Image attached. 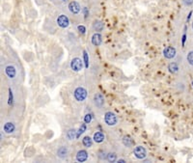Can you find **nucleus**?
I'll use <instances>...</instances> for the list:
<instances>
[{"label": "nucleus", "instance_id": "obj_1", "mask_svg": "<svg viewBox=\"0 0 193 163\" xmlns=\"http://www.w3.org/2000/svg\"><path fill=\"white\" fill-rule=\"evenodd\" d=\"M104 122L107 125L113 126L117 124V122H118L117 116L114 113H112V112H106L104 115Z\"/></svg>", "mask_w": 193, "mask_h": 163}, {"label": "nucleus", "instance_id": "obj_2", "mask_svg": "<svg viewBox=\"0 0 193 163\" xmlns=\"http://www.w3.org/2000/svg\"><path fill=\"white\" fill-rule=\"evenodd\" d=\"M74 99L77 101H83L87 97V91L83 87H78L74 92Z\"/></svg>", "mask_w": 193, "mask_h": 163}, {"label": "nucleus", "instance_id": "obj_3", "mask_svg": "<svg viewBox=\"0 0 193 163\" xmlns=\"http://www.w3.org/2000/svg\"><path fill=\"white\" fill-rule=\"evenodd\" d=\"M133 154L135 155V157L138 159H144L147 157V151L144 147L142 146H137L133 151Z\"/></svg>", "mask_w": 193, "mask_h": 163}, {"label": "nucleus", "instance_id": "obj_4", "mask_svg": "<svg viewBox=\"0 0 193 163\" xmlns=\"http://www.w3.org/2000/svg\"><path fill=\"white\" fill-rule=\"evenodd\" d=\"M82 67H83V64H82V61L80 58H74L71 62V68L72 70L74 71H79L82 70Z\"/></svg>", "mask_w": 193, "mask_h": 163}, {"label": "nucleus", "instance_id": "obj_5", "mask_svg": "<svg viewBox=\"0 0 193 163\" xmlns=\"http://www.w3.org/2000/svg\"><path fill=\"white\" fill-rule=\"evenodd\" d=\"M57 23H58V25H59L60 27L66 28V27L69 26V24H70V20H69L67 16H65V14H61V16L58 17Z\"/></svg>", "mask_w": 193, "mask_h": 163}, {"label": "nucleus", "instance_id": "obj_6", "mask_svg": "<svg viewBox=\"0 0 193 163\" xmlns=\"http://www.w3.org/2000/svg\"><path fill=\"white\" fill-rule=\"evenodd\" d=\"M163 55L167 59H172L176 56V48H173V46H168L163 50Z\"/></svg>", "mask_w": 193, "mask_h": 163}, {"label": "nucleus", "instance_id": "obj_7", "mask_svg": "<svg viewBox=\"0 0 193 163\" xmlns=\"http://www.w3.org/2000/svg\"><path fill=\"white\" fill-rule=\"evenodd\" d=\"M94 102L95 105L99 108H101L104 104V97H103V95L100 93H97L94 97Z\"/></svg>", "mask_w": 193, "mask_h": 163}, {"label": "nucleus", "instance_id": "obj_8", "mask_svg": "<svg viewBox=\"0 0 193 163\" xmlns=\"http://www.w3.org/2000/svg\"><path fill=\"white\" fill-rule=\"evenodd\" d=\"M88 159V153L85 150H80L76 154V160L78 162H84Z\"/></svg>", "mask_w": 193, "mask_h": 163}, {"label": "nucleus", "instance_id": "obj_9", "mask_svg": "<svg viewBox=\"0 0 193 163\" xmlns=\"http://www.w3.org/2000/svg\"><path fill=\"white\" fill-rule=\"evenodd\" d=\"M80 5L78 4L76 1H72L70 4H69V10L71 11V13L72 14H77L80 12Z\"/></svg>", "mask_w": 193, "mask_h": 163}, {"label": "nucleus", "instance_id": "obj_10", "mask_svg": "<svg viewBox=\"0 0 193 163\" xmlns=\"http://www.w3.org/2000/svg\"><path fill=\"white\" fill-rule=\"evenodd\" d=\"M101 42H103V37H101V35L100 33H95L93 36H92V43L94 45H100Z\"/></svg>", "mask_w": 193, "mask_h": 163}, {"label": "nucleus", "instance_id": "obj_11", "mask_svg": "<svg viewBox=\"0 0 193 163\" xmlns=\"http://www.w3.org/2000/svg\"><path fill=\"white\" fill-rule=\"evenodd\" d=\"M5 72L10 78H14L17 74V70H16V68L13 66H8L5 69Z\"/></svg>", "mask_w": 193, "mask_h": 163}, {"label": "nucleus", "instance_id": "obj_12", "mask_svg": "<svg viewBox=\"0 0 193 163\" xmlns=\"http://www.w3.org/2000/svg\"><path fill=\"white\" fill-rule=\"evenodd\" d=\"M14 128H16V126H14V125L11 122L6 123L4 126H3V130H4L6 133H13L14 131Z\"/></svg>", "mask_w": 193, "mask_h": 163}, {"label": "nucleus", "instance_id": "obj_13", "mask_svg": "<svg viewBox=\"0 0 193 163\" xmlns=\"http://www.w3.org/2000/svg\"><path fill=\"white\" fill-rule=\"evenodd\" d=\"M68 153H69L68 149H67L66 147H64V146L60 147L59 149L57 150V155L60 158H66L67 155H68Z\"/></svg>", "mask_w": 193, "mask_h": 163}, {"label": "nucleus", "instance_id": "obj_14", "mask_svg": "<svg viewBox=\"0 0 193 163\" xmlns=\"http://www.w3.org/2000/svg\"><path fill=\"white\" fill-rule=\"evenodd\" d=\"M94 141L96 143H101L104 140V134L101 131H97L94 134Z\"/></svg>", "mask_w": 193, "mask_h": 163}, {"label": "nucleus", "instance_id": "obj_15", "mask_svg": "<svg viewBox=\"0 0 193 163\" xmlns=\"http://www.w3.org/2000/svg\"><path fill=\"white\" fill-rule=\"evenodd\" d=\"M93 27H94V29H95L96 31L100 32V31H103V27H104V24H103V21L96 20V21L94 22V24H93Z\"/></svg>", "mask_w": 193, "mask_h": 163}, {"label": "nucleus", "instance_id": "obj_16", "mask_svg": "<svg viewBox=\"0 0 193 163\" xmlns=\"http://www.w3.org/2000/svg\"><path fill=\"white\" fill-rule=\"evenodd\" d=\"M82 144L85 148H90V147H92V145H93V140L91 137L86 136L82 139Z\"/></svg>", "mask_w": 193, "mask_h": 163}, {"label": "nucleus", "instance_id": "obj_17", "mask_svg": "<svg viewBox=\"0 0 193 163\" xmlns=\"http://www.w3.org/2000/svg\"><path fill=\"white\" fill-rule=\"evenodd\" d=\"M168 70L171 74H177L179 71V66L177 63H170L168 66Z\"/></svg>", "mask_w": 193, "mask_h": 163}, {"label": "nucleus", "instance_id": "obj_18", "mask_svg": "<svg viewBox=\"0 0 193 163\" xmlns=\"http://www.w3.org/2000/svg\"><path fill=\"white\" fill-rule=\"evenodd\" d=\"M123 144L125 145L126 147L130 148L133 145V141H132V139L130 138L129 136H125L123 138Z\"/></svg>", "mask_w": 193, "mask_h": 163}, {"label": "nucleus", "instance_id": "obj_19", "mask_svg": "<svg viewBox=\"0 0 193 163\" xmlns=\"http://www.w3.org/2000/svg\"><path fill=\"white\" fill-rule=\"evenodd\" d=\"M67 137L69 140H72L76 137V130L74 128H71L69 131L67 132Z\"/></svg>", "mask_w": 193, "mask_h": 163}, {"label": "nucleus", "instance_id": "obj_20", "mask_svg": "<svg viewBox=\"0 0 193 163\" xmlns=\"http://www.w3.org/2000/svg\"><path fill=\"white\" fill-rule=\"evenodd\" d=\"M106 159L108 162H115V161H117V155L114 153H109L106 155Z\"/></svg>", "mask_w": 193, "mask_h": 163}, {"label": "nucleus", "instance_id": "obj_21", "mask_svg": "<svg viewBox=\"0 0 193 163\" xmlns=\"http://www.w3.org/2000/svg\"><path fill=\"white\" fill-rule=\"evenodd\" d=\"M85 130H86V125L85 124H82L81 125H80V128L78 129L77 133H76V138H79L80 135H81L83 132H85Z\"/></svg>", "mask_w": 193, "mask_h": 163}, {"label": "nucleus", "instance_id": "obj_22", "mask_svg": "<svg viewBox=\"0 0 193 163\" xmlns=\"http://www.w3.org/2000/svg\"><path fill=\"white\" fill-rule=\"evenodd\" d=\"M83 58H84V63H85V68H89V58H88V53L86 51H83Z\"/></svg>", "mask_w": 193, "mask_h": 163}, {"label": "nucleus", "instance_id": "obj_23", "mask_svg": "<svg viewBox=\"0 0 193 163\" xmlns=\"http://www.w3.org/2000/svg\"><path fill=\"white\" fill-rule=\"evenodd\" d=\"M186 59H187L188 64H190L191 66H193V51L188 52L187 56H186Z\"/></svg>", "mask_w": 193, "mask_h": 163}, {"label": "nucleus", "instance_id": "obj_24", "mask_svg": "<svg viewBox=\"0 0 193 163\" xmlns=\"http://www.w3.org/2000/svg\"><path fill=\"white\" fill-rule=\"evenodd\" d=\"M91 121H92V115L91 114H86L84 117V122L86 124H90Z\"/></svg>", "mask_w": 193, "mask_h": 163}, {"label": "nucleus", "instance_id": "obj_25", "mask_svg": "<svg viewBox=\"0 0 193 163\" xmlns=\"http://www.w3.org/2000/svg\"><path fill=\"white\" fill-rule=\"evenodd\" d=\"M77 30L79 31V33H81V34H85V32H86V28H85V26H83V25H78Z\"/></svg>", "mask_w": 193, "mask_h": 163}, {"label": "nucleus", "instance_id": "obj_26", "mask_svg": "<svg viewBox=\"0 0 193 163\" xmlns=\"http://www.w3.org/2000/svg\"><path fill=\"white\" fill-rule=\"evenodd\" d=\"M8 103H9V105H11V104L13 103V92H12V90L9 89V100H8Z\"/></svg>", "mask_w": 193, "mask_h": 163}, {"label": "nucleus", "instance_id": "obj_27", "mask_svg": "<svg viewBox=\"0 0 193 163\" xmlns=\"http://www.w3.org/2000/svg\"><path fill=\"white\" fill-rule=\"evenodd\" d=\"M185 40H186V26L184 27V35H183V40H181V43H183V45H184Z\"/></svg>", "mask_w": 193, "mask_h": 163}, {"label": "nucleus", "instance_id": "obj_28", "mask_svg": "<svg viewBox=\"0 0 193 163\" xmlns=\"http://www.w3.org/2000/svg\"><path fill=\"white\" fill-rule=\"evenodd\" d=\"M184 4L186 5V6H190L193 4V0H183Z\"/></svg>", "mask_w": 193, "mask_h": 163}, {"label": "nucleus", "instance_id": "obj_29", "mask_svg": "<svg viewBox=\"0 0 193 163\" xmlns=\"http://www.w3.org/2000/svg\"><path fill=\"white\" fill-rule=\"evenodd\" d=\"M83 12H84V16H85V17H88V14H89L88 9H87V8H84V9H83Z\"/></svg>", "mask_w": 193, "mask_h": 163}, {"label": "nucleus", "instance_id": "obj_30", "mask_svg": "<svg viewBox=\"0 0 193 163\" xmlns=\"http://www.w3.org/2000/svg\"><path fill=\"white\" fill-rule=\"evenodd\" d=\"M117 162L118 163H125L126 160H125V159H119V160H117Z\"/></svg>", "mask_w": 193, "mask_h": 163}, {"label": "nucleus", "instance_id": "obj_31", "mask_svg": "<svg viewBox=\"0 0 193 163\" xmlns=\"http://www.w3.org/2000/svg\"><path fill=\"white\" fill-rule=\"evenodd\" d=\"M63 1H64V2H67V1H68V0H63Z\"/></svg>", "mask_w": 193, "mask_h": 163}, {"label": "nucleus", "instance_id": "obj_32", "mask_svg": "<svg viewBox=\"0 0 193 163\" xmlns=\"http://www.w3.org/2000/svg\"><path fill=\"white\" fill-rule=\"evenodd\" d=\"M192 28H193V22H192Z\"/></svg>", "mask_w": 193, "mask_h": 163}, {"label": "nucleus", "instance_id": "obj_33", "mask_svg": "<svg viewBox=\"0 0 193 163\" xmlns=\"http://www.w3.org/2000/svg\"><path fill=\"white\" fill-rule=\"evenodd\" d=\"M192 85H193V82H192Z\"/></svg>", "mask_w": 193, "mask_h": 163}]
</instances>
